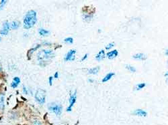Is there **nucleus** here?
I'll return each mask as SVG.
<instances>
[{
  "label": "nucleus",
  "instance_id": "dca6fc26",
  "mask_svg": "<svg viewBox=\"0 0 168 125\" xmlns=\"http://www.w3.org/2000/svg\"><path fill=\"white\" fill-rule=\"evenodd\" d=\"M114 74H115L114 72H111L108 74H106V76L102 79V82H106L107 81H108L109 80H110V79L112 78V77L113 76H114Z\"/></svg>",
  "mask_w": 168,
  "mask_h": 125
},
{
  "label": "nucleus",
  "instance_id": "b1692460",
  "mask_svg": "<svg viewBox=\"0 0 168 125\" xmlns=\"http://www.w3.org/2000/svg\"><path fill=\"white\" fill-rule=\"evenodd\" d=\"M33 125H42V123L38 120H34L33 122Z\"/></svg>",
  "mask_w": 168,
  "mask_h": 125
},
{
  "label": "nucleus",
  "instance_id": "f257e3e1",
  "mask_svg": "<svg viewBox=\"0 0 168 125\" xmlns=\"http://www.w3.org/2000/svg\"><path fill=\"white\" fill-rule=\"evenodd\" d=\"M37 12L34 10H30L24 18V27L25 29L32 28L37 23Z\"/></svg>",
  "mask_w": 168,
  "mask_h": 125
},
{
  "label": "nucleus",
  "instance_id": "412c9836",
  "mask_svg": "<svg viewBox=\"0 0 168 125\" xmlns=\"http://www.w3.org/2000/svg\"><path fill=\"white\" fill-rule=\"evenodd\" d=\"M114 43H110V44H108L106 46V50H110L112 47H114Z\"/></svg>",
  "mask_w": 168,
  "mask_h": 125
},
{
  "label": "nucleus",
  "instance_id": "1a4fd4ad",
  "mask_svg": "<svg viewBox=\"0 0 168 125\" xmlns=\"http://www.w3.org/2000/svg\"><path fill=\"white\" fill-rule=\"evenodd\" d=\"M105 58V52H104V50H100L98 54L95 56V59L98 60V61H101V60H103Z\"/></svg>",
  "mask_w": 168,
  "mask_h": 125
},
{
  "label": "nucleus",
  "instance_id": "6ab92c4d",
  "mask_svg": "<svg viewBox=\"0 0 168 125\" xmlns=\"http://www.w3.org/2000/svg\"><path fill=\"white\" fill-rule=\"evenodd\" d=\"M145 86H146V84L145 83L139 84L137 85L135 90H140V89L143 88H144Z\"/></svg>",
  "mask_w": 168,
  "mask_h": 125
},
{
  "label": "nucleus",
  "instance_id": "f03ea898",
  "mask_svg": "<svg viewBox=\"0 0 168 125\" xmlns=\"http://www.w3.org/2000/svg\"><path fill=\"white\" fill-rule=\"evenodd\" d=\"M55 56L53 51L50 50H43L38 53L37 58L40 64H44L47 62V60H50L53 58Z\"/></svg>",
  "mask_w": 168,
  "mask_h": 125
},
{
  "label": "nucleus",
  "instance_id": "9d476101",
  "mask_svg": "<svg viewBox=\"0 0 168 125\" xmlns=\"http://www.w3.org/2000/svg\"><path fill=\"white\" fill-rule=\"evenodd\" d=\"M134 114L137 115V116H139V117H146L147 113V112L143 110L142 109H137L134 112Z\"/></svg>",
  "mask_w": 168,
  "mask_h": 125
},
{
  "label": "nucleus",
  "instance_id": "39448f33",
  "mask_svg": "<svg viewBox=\"0 0 168 125\" xmlns=\"http://www.w3.org/2000/svg\"><path fill=\"white\" fill-rule=\"evenodd\" d=\"M76 99H77V93L76 92H74V94H72L69 98V106H68V108L67 109V112H71V109H72V107L73 106V105L75 104V103L76 102Z\"/></svg>",
  "mask_w": 168,
  "mask_h": 125
},
{
  "label": "nucleus",
  "instance_id": "4be33fe9",
  "mask_svg": "<svg viewBox=\"0 0 168 125\" xmlns=\"http://www.w3.org/2000/svg\"><path fill=\"white\" fill-rule=\"evenodd\" d=\"M6 2H7V1H5V0H2V1H1V3H0V10L3 9V8L4 7V6H5Z\"/></svg>",
  "mask_w": 168,
  "mask_h": 125
},
{
  "label": "nucleus",
  "instance_id": "20e7f679",
  "mask_svg": "<svg viewBox=\"0 0 168 125\" xmlns=\"http://www.w3.org/2000/svg\"><path fill=\"white\" fill-rule=\"evenodd\" d=\"M48 109L50 111L54 112L56 116H59L61 114L62 106L59 104H56L55 102L51 103L48 106Z\"/></svg>",
  "mask_w": 168,
  "mask_h": 125
},
{
  "label": "nucleus",
  "instance_id": "cd10ccee",
  "mask_svg": "<svg viewBox=\"0 0 168 125\" xmlns=\"http://www.w3.org/2000/svg\"><path fill=\"white\" fill-rule=\"evenodd\" d=\"M0 40H1V38H0Z\"/></svg>",
  "mask_w": 168,
  "mask_h": 125
},
{
  "label": "nucleus",
  "instance_id": "7ed1b4c3",
  "mask_svg": "<svg viewBox=\"0 0 168 125\" xmlns=\"http://www.w3.org/2000/svg\"><path fill=\"white\" fill-rule=\"evenodd\" d=\"M35 98L39 104H43L45 102V98H46V92L45 90L38 89L36 92Z\"/></svg>",
  "mask_w": 168,
  "mask_h": 125
},
{
  "label": "nucleus",
  "instance_id": "f3484780",
  "mask_svg": "<svg viewBox=\"0 0 168 125\" xmlns=\"http://www.w3.org/2000/svg\"><path fill=\"white\" fill-rule=\"evenodd\" d=\"M19 26H20V23L18 22H13L11 23V29H13V30H15V29L18 28Z\"/></svg>",
  "mask_w": 168,
  "mask_h": 125
},
{
  "label": "nucleus",
  "instance_id": "a211bd4d",
  "mask_svg": "<svg viewBox=\"0 0 168 125\" xmlns=\"http://www.w3.org/2000/svg\"><path fill=\"white\" fill-rule=\"evenodd\" d=\"M126 68L128 70H130L131 72H136V68H134V67L132 66L131 65H129V64H127V65H126Z\"/></svg>",
  "mask_w": 168,
  "mask_h": 125
},
{
  "label": "nucleus",
  "instance_id": "9b49d317",
  "mask_svg": "<svg viewBox=\"0 0 168 125\" xmlns=\"http://www.w3.org/2000/svg\"><path fill=\"white\" fill-rule=\"evenodd\" d=\"M133 58L137 59V60H145L147 58L145 54H136L133 56Z\"/></svg>",
  "mask_w": 168,
  "mask_h": 125
},
{
  "label": "nucleus",
  "instance_id": "f8f14e48",
  "mask_svg": "<svg viewBox=\"0 0 168 125\" xmlns=\"http://www.w3.org/2000/svg\"><path fill=\"white\" fill-rule=\"evenodd\" d=\"M20 83V79L18 77H15L14 78V81L12 82L11 86L12 88H16L18 86V84Z\"/></svg>",
  "mask_w": 168,
  "mask_h": 125
},
{
  "label": "nucleus",
  "instance_id": "a878e982",
  "mask_svg": "<svg viewBox=\"0 0 168 125\" xmlns=\"http://www.w3.org/2000/svg\"><path fill=\"white\" fill-rule=\"evenodd\" d=\"M58 76H59V73H58V72H56L55 74V76H54V78H58Z\"/></svg>",
  "mask_w": 168,
  "mask_h": 125
},
{
  "label": "nucleus",
  "instance_id": "2eb2a0df",
  "mask_svg": "<svg viewBox=\"0 0 168 125\" xmlns=\"http://www.w3.org/2000/svg\"><path fill=\"white\" fill-rule=\"evenodd\" d=\"M99 70H100V67L99 66L92 68H91V69L88 70V73L91 74H96L99 72Z\"/></svg>",
  "mask_w": 168,
  "mask_h": 125
},
{
  "label": "nucleus",
  "instance_id": "4468645a",
  "mask_svg": "<svg viewBox=\"0 0 168 125\" xmlns=\"http://www.w3.org/2000/svg\"><path fill=\"white\" fill-rule=\"evenodd\" d=\"M4 95L3 94H0V110H3L5 105H4Z\"/></svg>",
  "mask_w": 168,
  "mask_h": 125
},
{
  "label": "nucleus",
  "instance_id": "393cba45",
  "mask_svg": "<svg viewBox=\"0 0 168 125\" xmlns=\"http://www.w3.org/2000/svg\"><path fill=\"white\" fill-rule=\"evenodd\" d=\"M87 56H88V55H87V54H85V56H84V57L81 58V61H84V60H86V59H87Z\"/></svg>",
  "mask_w": 168,
  "mask_h": 125
},
{
  "label": "nucleus",
  "instance_id": "5701e85b",
  "mask_svg": "<svg viewBox=\"0 0 168 125\" xmlns=\"http://www.w3.org/2000/svg\"><path fill=\"white\" fill-rule=\"evenodd\" d=\"M53 76H50L48 78V82H49V85L52 86L53 85Z\"/></svg>",
  "mask_w": 168,
  "mask_h": 125
},
{
  "label": "nucleus",
  "instance_id": "423d86ee",
  "mask_svg": "<svg viewBox=\"0 0 168 125\" xmlns=\"http://www.w3.org/2000/svg\"><path fill=\"white\" fill-rule=\"evenodd\" d=\"M76 53L75 50H70L67 53L65 60V61H73L75 60V54Z\"/></svg>",
  "mask_w": 168,
  "mask_h": 125
},
{
  "label": "nucleus",
  "instance_id": "bb28decb",
  "mask_svg": "<svg viewBox=\"0 0 168 125\" xmlns=\"http://www.w3.org/2000/svg\"><path fill=\"white\" fill-rule=\"evenodd\" d=\"M23 90H24V94H28V92H27V90H26V88L25 87H24V88H23Z\"/></svg>",
  "mask_w": 168,
  "mask_h": 125
},
{
  "label": "nucleus",
  "instance_id": "6e6552de",
  "mask_svg": "<svg viewBox=\"0 0 168 125\" xmlns=\"http://www.w3.org/2000/svg\"><path fill=\"white\" fill-rule=\"evenodd\" d=\"M118 52L117 50H112V51H111V52H110L107 53L106 56H107V57L108 58V59H110V60H112V59L115 58L118 56Z\"/></svg>",
  "mask_w": 168,
  "mask_h": 125
},
{
  "label": "nucleus",
  "instance_id": "ddd939ff",
  "mask_svg": "<svg viewBox=\"0 0 168 125\" xmlns=\"http://www.w3.org/2000/svg\"><path fill=\"white\" fill-rule=\"evenodd\" d=\"M38 33H39V34L40 36H47L48 35H49L50 31L47 30H45V29H43V28H40L39 30H38Z\"/></svg>",
  "mask_w": 168,
  "mask_h": 125
},
{
  "label": "nucleus",
  "instance_id": "aec40b11",
  "mask_svg": "<svg viewBox=\"0 0 168 125\" xmlns=\"http://www.w3.org/2000/svg\"><path fill=\"white\" fill-rule=\"evenodd\" d=\"M64 42H66V43H69V44H73V39L72 38L69 37V38H65V39H64Z\"/></svg>",
  "mask_w": 168,
  "mask_h": 125
},
{
  "label": "nucleus",
  "instance_id": "0eeeda50",
  "mask_svg": "<svg viewBox=\"0 0 168 125\" xmlns=\"http://www.w3.org/2000/svg\"><path fill=\"white\" fill-rule=\"evenodd\" d=\"M9 30V24L8 22H5L3 23L2 30L0 31V33L2 35H7L8 33Z\"/></svg>",
  "mask_w": 168,
  "mask_h": 125
}]
</instances>
